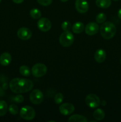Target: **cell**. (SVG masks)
I'll return each instance as SVG.
<instances>
[{"mask_svg": "<svg viewBox=\"0 0 121 122\" xmlns=\"http://www.w3.org/2000/svg\"><path fill=\"white\" fill-rule=\"evenodd\" d=\"M30 16L34 19H40L42 15L41 11L37 8H33L30 11Z\"/></svg>", "mask_w": 121, "mask_h": 122, "instance_id": "cell-21", "label": "cell"}, {"mask_svg": "<svg viewBox=\"0 0 121 122\" xmlns=\"http://www.w3.org/2000/svg\"><path fill=\"white\" fill-rule=\"evenodd\" d=\"M1 2V0H0V2Z\"/></svg>", "mask_w": 121, "mask_h": 122, "instance_id": "cell-34", "label": "cell"}, {"mask_svg": "<svg viewBox=\"0 0 121 122\" xmlns=\"http://www.w3.org/2000/svg\"><path fill=\"white\" fill-rule=\"evenodd\" d=\"M96 20L98 23H103L106 20V15L104 13H101L100 14H97V15L96 16Z\"/></svg>", "mask_w": 121, "mask_h": 122, "instance_id": "cell-22", "label": "cell"}, {"mask_svg": "<svg viewBox=\"0 0 121 122\" xmlns=\"http://www.w3.org/2000/svg\"><path fill=\"white\" fill-rule=\"evenodd\" d=\"M32 32L27 27H21L17 31V36L21 40H28L32 37Z\"/></svg>", "mask_w": 121, "mask_h": 122, "instance_id": "cell-10", "label": "cell"}, {"mask_svg": "<svg viewBox=\"0 0 121 122\" xmlns=\"http://www.w3.org/2000/svg\"><path fill=\"white\" fill-rule=\"evenodd\" d=\"M120 62H121V60H120Z\"/></svg>", "mask_w": 121, "mask_h": 122, "instance_id": "cell-33", "label": "cell"}, {"mask_svg": "<svg viewBox=\"0 0 121 122\" xmlns=\"http://www.w3.org/2000/svg\"><path fill=\"white\" fill-rule=\"evenodd\" d=\"M16 4H21L24 1V0H12Z\"/></svg>", "mask_w": 121, "mask_h": 122, "instance_id": "cell-29", "label": "cell"}, {"mask_svg": "<svg viewBox=\"0 0 121 122\" xmlns=\"http://www.w3.org/2000/svg\"><path fill=\"white\" fill-rule=\"evenodd\" d=\"M60 1H62V2H66V1H68V0H60Z\"/></svg>", "mask_w": 121, "mask_h": 122, "instance_id": "cell-31", "label": "cell"}, {"mask_svg": "<svg viewBox=\"0 0 121 122\" xmlns=\"http://www.w3.org/2000/svg\"><path fill=\"white\" fill-rule=\"evenodd\" d=\"M94 57L95 60L97 63H102L104 61L106 58V53L104 50L98 49L95 52Z\"/></svg>", "mask_w": 121, "mask_h": 122, "instance_id": "cell-13", "label": "cell"}, {"mask_svg": "<svg viewBox=\"0 0 121 122\" xmlns=\"http://www.w3.org/2000/svg\"><path fill=\"white\" fill-rule=\"evenodd\" d=\"M20 115L22 119L26 120H32L35 117L36 112L34 108L29 106H26L21 108Z\"/></svg>", "mask_w": 121, "mask_h": 122, "instance_id": "cell-4", "label": "cell"}, {"mask_svg": "<svg viewBox=\"0 0 121 122\" xmlns=\"http://www.w3.org/2000/svg\"><path fill=\"white\" fill-rule=\"evenodd\" d=\"M38 3L43 6H48L51 4L52 0H37Z\"/></svg>", "mask_w": 121, "mask_h": 122, "instance_id": "cell-26", "label": "cell"}, {"mask_svg": "<svg viewBox=\"0 0 121 122\" xmlns=\"http://www.w3.org/2000/svg\"><path fill=\"white\" fill-rule=\"evenodd\" d=\"M19 71L20 74L24 76H29L31 73L29 67L25 65H23L20 67L19 69Z\"/></svg>", "mask_w": 121, "mask_h": 122, "instance_id": "cell-20", "label": "cell"}, {"mask_svg": "<svg viewBox=\"0 0 121 122\" xmlns=\"http://www.w3.org/2000/svg\"><path fill=\"white\" fill-rule=\"evenodd\" d=\"M75 110V107L73 104L71 103H64L62 104L59 107V112L65 116L70 115L72 114Z\"/></svg>", "mask_w": 121, "mask_h": 122, "instance_id": "cell-12", "label": "cell"}, {"mask_svg": "<svg viewBox=\"0 0 121 122\" xmlns=\"http://www.w3.org/2000/svg\"><path fill=\"white\" fill-rule=\"evenodd\" d=\"M63 99H64V96H63L62 94L61 93H58V94H56V95L55 96L54 101L56 104H59L62 103V102L63 101Z\"/></svg>", "mask_w": 121, "mask_h": 122, "instance_id": "cell-25", "label": "cell"}, {"mask_svg": "<svg viewBox=\"0 0 121 122\" xmlns=\"http://www.w3.org/2000/svg\"><path fill=\"white\" fill-rule=\"evenodd\" d=\"M85 32L88 35L93 36L96 35L99 30V26L97 23L90 22L85 26Z\"/></svg>", "mask_w": 121, "mask_h": 122, "instance_id": "cell-11", "label": "cell"}, {"mask_svg": "<svg viewBox=\"0 0 121 122\" xmlns=\"http://www.w3.org/2000/svg\"><path fill=\"white\" fill-rule=\"evenodd\" d=\"M8 110H9V113L11 114H13V115H16L19 113V108L15 104H11L9 106Z\"/></svg>", "mask_w": 121, "mask_h": 122, "instance_id": "cell-23", "label": "cell"}, {"mask_svg": "<svg viewBox=\"0 0 121 122\" xmlns=\"http://www.w3.org/2000/svg\"><path fill=\"white\" fill-rule=\"evenodd\" d=\"M113 1H119V0H113Z\"/></svg>", "mask_w": 121, "mask_h": 122, "instance_id": "cell-32", "label": "cell"}, {"mask_svg": "<svg viewBox=\"0 0 121 122\" xmlns=\"http://www.w3.org/2000/svg\"><path fill=\"white\" fill-rule=\"evenodd\" d=\"M75 8L79 13H85L89 8L88 4L86 0H76L75 2Z\"/></svg>", "mask_w": 121, "mask_h": 122, "instance_id": "cell-9", "label": "cell"}, {"mask_svg": "<svg viewBox=\"0 0 121 122\" xmlns=\"http://www.w3.org/2000/svg\"><path fill=\"white\" fill-rule=\"evenodd\" d=\"M14 101L15 102H18V103H21L23 101H24V97L21 95H18L17 96H15V97L13 98Z\"/></svg>", "mask_w": 121, "mask_h": 122, "instance_id": "cell-27", "label": "cell"}, {"mask_svg": "<svg viewBox=\"0 0 121 122\" xmlns=\"http://www.w3.org/2000/svg\"><path fill=\"white\" fill-rule=\"evenodd\" d=\"M4 94H5L4 91L2 89V88L0 87V97H2L3 95H4Z\"/></svg>", "mask_w": 121, "mask_h": 122, "instance_id": "cell-28", "label": "cell"}, {"mask_svg": "<svg viewBox=\"0 0 121 122\" xmlns=\"http://www.w3.org/2000/svg\"><path fill=\"white\" fill-rule=\"evenodd\" d=\"M105 116V113L101 108H97L93 113V117L96 120H103Z\"/></svg>", "mask_w": 121, "mask_h": 122, "instance_id": "cell-18", "label": "cell"}, {"mask_svg": "<svg viewBox=\"0 0 121 122\" xmlns=\"http://www.w3.org/2000/svg\"><path fill=\"white\" fill-rule=\"evenodd\" d=\"M59 41L60 45L64 47L70 46L74 41V37L70 31H64L60 35Z\"/></svg>", "mask_w": 121, "mask_h": 122, "instance_id": "cell-3", "label": "cell"}, {"mask_svg": "<svg viewBox=\"0 0 121 122\" xmlns=\"http://www.w3.org/2000/svg\"><path fill=\"white\" fill-rule=\"evenodd\" d=\"M72 31L75 33H81L84 30V25L82 22H76L72 27Z\"/></svg>", "mask_w": 121, "mask_h": 122, "instance_id": "cell-16", "label": "cell"}, {"mask_svg": "<svg viewBox=\"0 0 121 122\" xmlns=\"http://www.w3.org/2000/svg\"><path fill=\"white\" fill-rule=\"evenodd\" d=\"M100 34L105 39H110L113 38L116 33V27L113 23L110 21L104 22L101 26Z\"/></svg>", "mask_w": 121, "mask_h": 122, "instance_id": "cell-2", "label": "cell"}, {"mask_svg": "<svg viewBox=\"0 0 121 122\" xmlns=\"http://www.w3.org/2000/svg\"><path fill=\"white\" fill-rule=\"evenodd\" d=\"M69 122H87V119L84 116L79 114H74L68 119Z\"/></svg>", "mask_w": 121, "mask_h": 122, "instance_id": "cell-15", "label": "cell"}, {"mask_svg": "<svg viewBox=\"0 0 121 122\" xmlns=\"http://www.w3.org/2000/svg\"><path fill=\"white\" fill-rule=\"evenodd\" d=\"M117 15H118V17L120 19H121V8L118 11V13H117Z\"/></svg>", "mask_w": 121, "mask_h": 122, "instance_id": "cell-30", "label": "cell"}, {"mask_svg": "<svg viewBox=\"0 0 121 122\" xmlns=\"http://www.w3.org/2000/svg\"><path fill=\"white\" fill-rule=\"evenodd\" d=\"M47 67L43 63H37L33 65L32 69V75L36 77H40L47 73Z\"/></svg>", "mask_w": 121, "mask_h": 122, "instance_id": "cell-5", "label": "cell"}, {"mask_svg": "<svg viewBox=\"0 0 121 122\" xmlns=\"http://www.w3.org/2000/svg\"><path fill=\"white\" fill-rule=\"evenodd\" d=\"M44 98L42 92L39 89H34L30 94V100L34 104H40Z\"/></svg>", "mask_w": 121, "mask_h": 122, "instance_id": "cell-7", "label": "cell"}, {"mask_svg": "<svg viewBox=\"0 0 121 122\" xmlns=\"http://www.w3.org/2000/svg\"><path fill=\"white\" fill-rule=\"evenodd\" d=\"M12 60L11 56L8 52H4L0 56V64L3 66H7Z\"/></svg>", "mask_w": 121, "mask_h": 122, "instance_id": "cell-14", "label": "cell"}, {"mask_svg": "<svg viewBox=\"0 0 121 122\" xmlns=\"http://www.w3.org/2000/svg\"><path fill=\"white\" fill-rule=\"evenodd\" d=\"M37 25L39 29L43 32H48L49 30H50L51 27H52V24H51V21L45 17L39 19Z\"/></svg>", "mask_w": 121, "mask_h": 122, "instance_id": "cell-8", "label": "cell"}, {"mask_svg": "<svg viewBox=\"0 0 121 122\" xmlns=\"http://www.w3.org/2000/svg\"><path fill=\"white\" fill-rule=\"evenodd\" d=\"M85 103L91 108H95L98 107L100 104V100L99 97L96 94H88L85 98Z\"/></svg>", "mask_w": 121, "mask_h": 122, "instance_id": "cell-6", "label": "cell"}, {"mask_svg": "<svg viewBox=\"0 0 121 122\" xmlns=\"http://www.w3.org/2000/svg\"><path fill=\"white\" fill-rule=\"evenodd\" d=\"M9 86L13 92L21 94L32 90L33 88V83L27 79L14 78L9 82Z\"/></svg>", "mask_w": 121, "mask_h": 122, "instance_id": "cell-1", "label": "cell"}, {"mask_svg": "<svg viewBox=\"0 0 121 122\" xmlns=\"http://www.w3.org/2000/svg\"><path fill=\"white\" fill-rule=\"evenodd\" d=\"M61 27L64 31H70L71 28V24L70 21H65L62 23Z\"/></svg>", "mask_w": 121, "mask_h": 122, "instance_id": "cell-24", "label": "cell"}, {"mask_svg": "<svg viewBox=\"0 0 121 122\" xmlns=\"http://www.w3.org/2000/svg\"><path fill=\"white\" fill-rule=\"evenodd\" d=\"M96 4L99 8H107L110 7L112 1L111 0H96Z\"/></svg>", "mask_w": 121, "mask_h": 122, "instance_id": "cell-17", "label": "cell"}, {"mask_svg": "<svg viewBox=\"0 0 121 122\" xmlns=\"http://www.w3.org/2000/svg\"><path fill=\"white\" fill-rule=\"evenodd\" d=\"M8 111V105L7 102L3 100H0V116L5 115Z\"/></svg>", "mask_w": 121, "mask_h": 122, "instance_id": "cell-19", "label": "cell"}]
</instances>
